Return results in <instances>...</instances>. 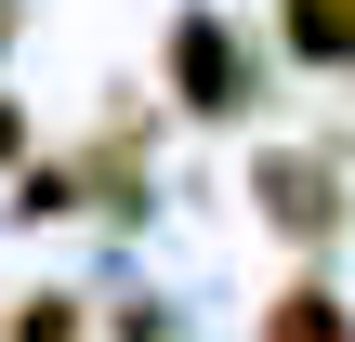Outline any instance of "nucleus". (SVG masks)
Segmentation results:
<instances>
[{"mask_svg": "<svg viewBox=\"0 0 355 342\" xmlns=\"http://www.w3.org/2000/svg\"><path fill=\"white\" fill-rule=\"evenodd\" d=\"M171 79H184L198 119H237V105H250V53H237V26H224V13H184V26H171Z\"/></svg>", "mask_w": 355, "mask_h": 342, "instance_id": "f257e3e1", "label": "nucleus"}, {"mask_svg": "<svg viewBox=\"0 0 355 342\" xmlns=\"http://www.w3.org/2000/svg\"><path fill=\"white\" fill-rule=\"evenodd\" d=\"M263 211H277L290 237H329V224H343V198H329L316 158H263Z\"/></svg>", "mask_w": 355, "mask_h": 342, "instance_id": "f03ea898", "label": "nucleus"}, {"mask_svg": "<svg viewBox=\"0 0 355 342\" xmlns=\"http://www.w3.org/2000/svg\"><path fill=\"white\" fill-rule=\"evenodd\" d=\"M277 40L303 66H355V0H277Z\"/></svg>", "mask_w": 355, "mask_h": 342, "instance_id": "7ed1b4c3", "label": "nucleus"}, {"mask_svg": "<svg viewBox=\"0 0 355 342\" xmlns=\"http://www.w3.org/2000/svg\"><path fill=\"white\" fill-rule=\"evenodd\" d=\"M263 342H343V303H329V290H290V303L263 316Z\"/></svg>", "mask_w": 355, "mask_h": 342, "instance_id": "20e7f679", "label": "nucleus"}, {"mask_svg": "<svg viewBox=\"0 0 355 342\" xmlns=\"http://www.w3.org/2000/svg\"><path fill=\"white\" fill-rule=\"evenodd\" d=\"M0 26H13V13H0Z\"/></svg>", "mask_w": 355, "mask_h": 342, "instance_id": "39448f33", "label": "nucleus"}]
</instances>
